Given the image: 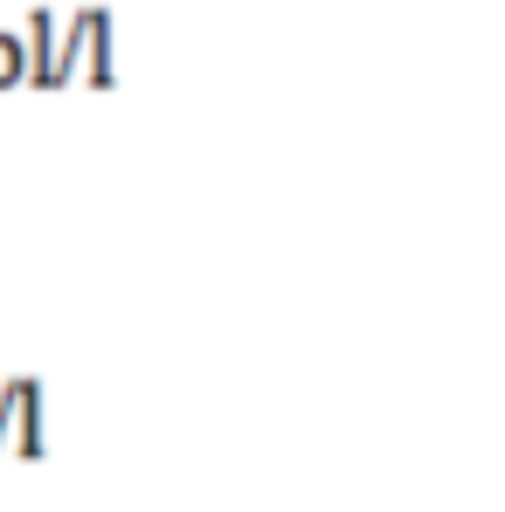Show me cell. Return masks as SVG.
Returning <instances> with one entry per match:
<instances>
[{
	"mask_svg": "<svg viewBox=\"0 0 505 512\" xmlns=\"http://www.w3.org/2000/svg\"><path fill=\"white\" fill-rule=\"evenodd\" d=\"M7 84H28V56H21V35L0 28V90Z\"/></svg>",
	"mask_w": 505,
	"mask_h": 512,
	"instance_id": "277c9868",
	"label": "cell"
},
{
	"mask_svg": "<svg viewBox=\"0 0 505 512\" xmlns=\"http://www.w3.org/2000/svg\"><path fill=\"white\" fill-rule=\"evenodd\" d=\"M0 409H7V443H14V457H42V381L35 374H14L7 388H0Z\"/></svg>",
	"mask_w": 505,
	"mask_h": 512,
	"instance_id": "7a4b0ae2",
	"label": "cell"
},
{
	"mask_svg": "<svg viewBox=\"0 0 505 512\" xmlns=\"http://www.w3.org/2000/svg\"><path fill=\"white\" fill-rule=\"evenodd\" d=\"M21 56H28V84L56 90V7H35V14H28Z\"/></svg>",
	"mask_w": 505,
	"mask_h": 512,
	"instance_id": "3957f363",
	"label": "cell"
},
{
	"mask_svg": "<svg viewBox=\"0 0 505 512\" xmlns=\"http://www.w3.org/2000/svg\"><path fill=\"white\" fill-rule=\"evenodd\" d=\"M56 84H118L111 70V14L77 7L70 28L56 35Z\"/></svg>",
	"mask_w": 505,
	"mask_h": 512,
	"instance_id": "6da1fadb",
	"label": "cell"
}]
</instances>
